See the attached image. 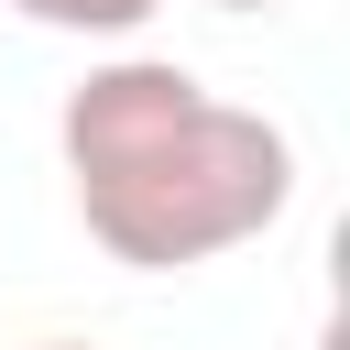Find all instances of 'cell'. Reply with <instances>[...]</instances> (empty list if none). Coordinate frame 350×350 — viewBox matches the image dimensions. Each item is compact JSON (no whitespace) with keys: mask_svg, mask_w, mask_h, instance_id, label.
<instances>
[{"mask_svg":"<svg viewBox=\"0 0 350 350\" xmlns=\"http://www.w3.org/2000/svg\"><path fill=\"white\" fill-rule=\"evenodd\" d=\"M33 350H88V339H33Z\"/></svg>","mask_w":350,"mask_h":350,"instance_id":"obj_4","label":"cell"},{"mask_svg":"<svg viewBox=\"0 0 350 350\" xmlns=\"http://www.w3.org/2000/svg\"><path fill=\"white\" fill-rule=\"evenodd\" d=\"M208 11H284V0H208Z\"/></svg>","mask_w":350,"mask_h":350,"instance_id":"obj_3","label":"cell"},{"mask_svg":"<svg viewBox=\"0 0 350 350\" xmlns=\"http://www.w3.org/2000/svg\"><path fill=\"white\" fill-rule=\"evenodd\" d=\"M55 153L77 186V219L131 273H197L241 241H262L295 208V142L284 120L208 98L175 55H109L66 88Z\"/></svg>","mask_w":350,"mask_h":350,"instance_id":"obj_1","label":"cell"},{"mask_svg":"<svg viewBox=\"0 0 350 350\" xmlns=\"http://www.w3.org/2000/svg\"><path fill=\"white\" fill-rule=\"evenodd\" d=\"M0 11H22L33 33H77V44H131L164 0H0Z\"/></svg>","mask_w":350,"mask_h":350,"instance_id":"obj_2","label":"cell"}]
</instances>
